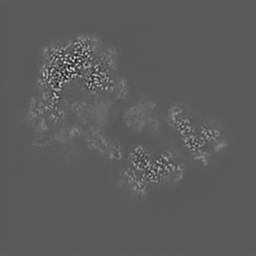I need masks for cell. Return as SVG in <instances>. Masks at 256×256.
Returning a JSON list of instances; mask_svg holds the SVG:
<instances>
[{
    "label": "cell",
    "mask_w": 256,
    "mask_h": 256,
    "mask_svg": "<svg viewBox=\"0 0 256 256\" xmlns=\"http://www.w3.org/2000/svg\"><path fill=\"white\" fill-rule=\"evenodd\" d=\"M143 172L132 166H126L117 176V186L122 192L136 200H144L150 192V186Z\"/></svg>",
    "instance_id": "obj_2"
},
{
    "label": "cell",
    "mask_w": 256,
    "mask_h": 256,
    "mask_svg": "<svg viewBox=\"0 0 256 256\" xmlns=\"http://www.w3.org/2000/svg\"><path fill=\"white\" fill-rule=\"evenodd\" d=\"M192 158L196 162L201 164L202 166H208L211 162L212 154L210 150H208L206 148H198L192 153Z\"/></svg>",
    "instance_id": "obj_9"
},
{
    "label": "cell",
    "mask_w": 256,
    "mask_h": 256,
    "mask_svg": "<svg viewBox=\"0 0 256 256\" xmlns=\"http://www.w3.org/2000/svg\"><path fill=\"white\" fill-rule=\"evenodd\" d=\"M118 52L116 48L105 50L101 56V62L108 70H116L118 68Z\"/></svg>",
    "instance_id": "obj_8"
},
{
    "label": "cell",
    "mask_w": 256,
    "mask_h": 256,
    "mask_svg": "<svg viewBox=\"0 0 256 256\" xmlns=\"http://www.w3.org/2000/svg\"><path fill=\"white\" fill-rule=\"evenodd\" d=\"M158 111V104L154 98L141 96L123 111V125L134 134L160 136L163 126Z\"/></svg>",
    "instance_id": "obj_1"
},
{
    "label": "cell",
    "mask_w": 256,
    "mask_h": 256,
    "mask_svg": "<svg viewBox=\"0 0 256 256\" xmlns=\"http://www.w3.org/2000/svg\"><path fill=\"white\" fill-rule=\"evenodd\" d=\"M222 128L218 126L217 123H205L202 128L201 135L202 136V140L212 143L214 140L222 137Z\"/></svg>",
    "instance_id": "obj_7"
},
{
    "label": "cell",
    "mask_w": 256,
    "mask_h": 256,
    "mask_svg": "<svg viewBox=\"0 0 256 256\" xmlns=\"http://www.w3.org/2000/svg\"><path fill=\"white\" fill-rule=\"evenodd\" d=\"M114 98L117 102H125L131 96V84L128 77L122 76L116 80L113 88Z\"/></svg>",
    "instance_id": "obj_5"
},
{
    "label": "cell",
    "mask_w": 256,
    "mask_h": 256,
    "mask_svg": "<svg viewBox=\"0 0 256 256\" xmlns=\"http://www.w3.org/2000/svg\"><path fill=\"white\" fill-rule=\"evenodd\" d=\"M229 146L228 140L224 138H218L217 140H214L212 142V152L218 154L222 152H224Z\"/></svg>",
    "instance_id": "obj_10"
},
{
    "label": "cell",
    "mask_w": 256,
    "mask_h": 256,
    "mask_svg": "<svg viewBox=\"0 0 256 256\" xmlns=\"http://www.w3.org/2000/svg\"><path fill=\"white\" fill-rule=\"evenodd\" d=\"M125 147L119 140L111 138L110 143L102 159L108 162H120L125 156Z\"/></svg>",
    "instance_id": "obj_6"
},
{
    "label": "cell",
    "mask_w": 256,
    "mask_h": 256,
    "mask_svg": "<svg viewBox=\"0 0 256 256\" xmlns=\"http://www.w3.org/2000/svg\"><path fill=\"white\" fill-rule=\"evenodd\" d=\"M84 140L86 148L90 152L102 158L110 146L111 138L102 132L101 128L94 126L86 132Z\"/></svg>",
    "instance_id": "obj_3"
},
{
    "label": "cell",
    "mask_w": 256,
    "mask_h": 256,
    "mask_svg": "<svg viewBox=\"0 0 256 256\" xmlns=\"http://www.w3.org/2000/svg\"><path fill=\"white\" fill-rule=\"evenodd\" d=\"M129 160L131 162V166L134 168L141 172H146L147 169L150 168L152 154L144 146H138L130 152Z\"/></svg>",
    "instance_id": "obj_4"
}]
</instances>
